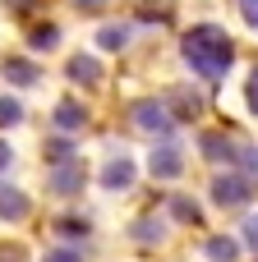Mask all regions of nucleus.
<instances>
[{
    "instance_id": "obj_1",
    "label": "nucleus",
    "mask_w": 258,
    "mask_h": 262,
    "mask_svg": "<svg viewBox=\"0 0 258 262\" xmlns=\"http://www.w3.org/2000/svg\"><path fill=\"white\" fill-rule=\"evenodd\" d=\"M180 51H185L189 69H194L199 78H208V83H222V78L231 74V64H235V46H231V37H226L222 28H212V23L189 28L185 41H180Z\"/></svg>"
},
{
    "instance_id": "obj_2",
    "label": "nucleus",
    "mask_w": 258,
    "mask_h": 262,
    "mask_svg": "<svg viewBox=\"0 0 258 262\" xmlns=\"http://www.w3.org/2000/svg\"><path fill=\"white\" fill-rule=\"evenodd\" d=\"M129 120H134L148 138H157V143H171V134H175V115H171L162 101H134Z\"/></svg>"
},
{
    "instance_id": "obj_3",
    "label": "nucleus",
    "mask_w": 258,
    "mask_h": 262,
    "mask_svg": "<svg viewBox=\"0 0 258 262\" xmlns=\"http://www.w3.org/2000/svg\"><path fill=\"white\" fill-rule=\"evenodd\" d=\"M83 184H88V166H83V157L60 161V166L46 170V189H51L55 198H74V193H83Z\"/></svg>"
},
{
    "instance_id": "obj_4",
    "label": "nucleus",
    "mask_w": 258,
    "mask_h": 262,
    "mask_svg": "<svg viewBox=\"0 0 258 262\" xmlns=\"http://www.w3.org/2000/svg\"><path fill=\"white\" fill-rule=\"evenodd\" d=\"M249 198H254V180L249 175L231 170V175H217L212 180V203L217 207H245Z\"/></svg>"
},
{
    "instance_id": "obj_5",
    "label": "nucleus",
    "mask_w": 258,
    "mask_h": 262,
    "mask_svg": "<svg viewBox=\"0 0 258 262\" xmlns=\"http://www.w3.org/2000/svg\"><path fill=\"white\" fill-rule=\"evenodd\" d=\"M148 170H152V180H175L185 170V152L175 143H157L152 157H148Z\"/></svg>"
},
{
    "instance_id": "obj_6",
    "label": "nucleus",
    "mask_w": 258,
    "mask_h": 262,
    "mask_svg": "<svg viewBox=\"0 0 258 262\" xmlns=\"http://www.w3.org/2000/svg\"><path fill=\"white\" fill-rule=\"evenodd\" d=\"M199 147H203V157H208V161H217V166H226V161L235 166V161H240V147H235L226 134H203V138H199Z\"/></svg>"
},
{
    "instance_id": "obj_7",
    "label": "nucleus",
    "mask_w": 258,
    "mask_h": 262,
    "mask_svg": "<svg viewBox=\"0 0 258 262\" xmlns=\"http://www.w3.org/2000/svg\"><path fill=\"white\" fill-rule=\"evenodd\" d=\"M129 184H134V161H129V157H115V161L102 166V189H106V193H120V189H129Z\"/></svg>"
},
{
    "instance_id": "obj_8",
    "label": "nucleus",
    "mask_w": 258,
    "mask_h": 262,
    "mask_svg": "<svg viewBox=\"0 0 258 262\" xmlns=\"http://www.w3.org/2000/svg\"><path fill=\"white\" fill-rule=\"evenodd\" d=\"M0 78H5L9 88H32V83L42 78V69H37L32 60H18V55H14V60L0 64Z\"/></svg>"
},
{
    "instance_id": "obj_9",
    "label": "nucleus",
    "mask_w": 258,
    "mask_h": 262,
    "mask_svg": "<svg viewBox=\"0 0 258 262\" xmlns=\"http://www.w3.org/2000/svg\"><path fill=\"white\" fill-rule=\"evenodd\" d=\"M28 212H32L28 193H23V189H9V184H0V221H23Z\"/></svg>"
},
{
    "instance_id": "obj_10",
    "label": "nucleus",
    "mask_w": 258,
    "mask_h": 262,
    "mask_svg": "<svg viewBox=\"0 0 258 262\" xmlns=\"http://www.w3.org/2000/svg\"><path fill=\"white\" fill-rule=\"evenodd\" d=\"M83 120H88V111H83V101H60L55 106V115H51V124L60 129V134H74V129H83Z\"/></svg>"
},
{
    "instance_id": "obj_11",
    "label": "nucleus",
    "mask_w": 258,
    "mask_h": 262,
    "mask_svg": "<svg viewBox=\"0 0 258 262\" xmlns=\"http://www.w3.org/2000/svg\"><path fill=\"white\" fill-rule=\"evenodd\" d=\"M203 258H208V262H235V258H240V239H231V235H208Z\"/></svg>"
},
{
    "instance_id": "obj_12",
    "label": "nucleus",
    "mask_w": 258,
    "mask_h": 262,
    "mask_svg": "<svg viewBox=\"0 0 258 262\" xmlns=\"http://www.w3.org/2000/svg\"><path fill=\"white\" fill-rule=\"evenodd\" d=\"M65 74H69L74 83H88V88H97V83H102V64H97L92 55H74V60L65 64Z\"/></svg>"
},
{
    "instance_id": "obj_13",
    "label": "nucleus",
    "mask_w": 258,
    "mask_h": 262,
    "mask_svg": "<svg viewBox=\"0 0 258 262\" xmlns=\"http://www.w3.org/2000/svg\"><path fill=\"white\" fill-rule=\"evenodd\" d=\"M166 207H171V216H175L180 226H199V221H203V212H199V203H194L189 193H171Z\"/></svg>"
},
{
    "instance_id": "obj_14",
    "label": "nucleus",
    "mask_w": 258,
    "mask_h": 262,
    "mask_svg": "<svg viewBox=\"0 0 258 262\" xmlns=\"http://www.w3.org/2000/svg\"><path fill=\"white\" fill-rule=\"evenodd\" d=\"M129 235H134L138 244H162V239H166V226H162L157 216H138V221L129 226Z\"/></svg>"
},
{
    "instance_id": "obj_15",
    "label": "nucleus",
    "mask_w": 258,
    "mask_h": 262,
    "mask_svg": "<svg viewBox=\"0 0 258 262\" xmlns=\"http://www.w3.org/2000/svg\"><path fill=\"white\" fill-rule=\"evenodd\" d=\"M28 41H32L37 51H51V46L60 41V28H51V23H37V28L28 32Z\"/></svg>"
},
{
    "instance_id": "obj_16",
    "label": "nucleus",
    "mask_w": 258,
    "mask_h": 262,
    "mask_svg": "<svg viewBox=\"0 0 258 262\" xmlns=\"http://www.w3.org/2000/svg\"><path fill=\"white\" fill-rule=\"evenodd\" d=\"M46 161H51V166L74 161V143H69V138H51V143H46Z\"/></svg>"
},
{
    "instance_id": "obj_17",
    "label": "nucleus",
    "mask_w": 258,
    "mask_h": 262,
    "mask_svg": "<svg viewBox=\"0 0 258 262\" xmlns=\"http://www.w3.org/2000/svg\"><path fill=\"white\" fill-rule=\"evenodd\" d=\"M14 124H23V106L14 97H0V129H14Z\"/></svg>"
},
{
    "instance_id": "obj_18",
    "label": "nucleus",
    "mask_w": 258,
    "mask_h": 262,
    "mask_svg": "<svg viewBox=\"0 0 258 262\" xmlns=\"http://www.w3.org/2000/svg\"><path fill=\"white\" fill-rule=\"evenodd\" d=\"M83 244H65V249H46V262H83Z\"/></svg>"
},
{
    "instance_id": "obj_19",
    "label": "nucleus",
    "mask_w": 258,
    "mask_h": 262,
    "mask_svg": "<svg viewBox=\"0 0 258 262\" xmlns=\"http://www.w3.org/2000/svg\"><path fill=\"white\" fill-rule=\"evenodd\" d=\"M125 41H129L125 28H102V32H97V46H106V51H120Z\"/></svg>"
},
{
    "instance_id": "obj_20",
    "label": "nucleus",
    "mask_w": 258,
    "mask_h": 262,
    "mask_svg": "<svg viewBox=\"0 0 258 262\" xmlns=\"http://www.w3.org/2000/svg\"><path fill=\"white\" fill-rule=\"evenodd\" d=\"M235 170H240V175H249V180H258V147H240Z\"/></svg>"
},
{
    "instance_id": "obj_21",
    "label": "nucleus",
    "mask_w": 258,
    "mask_h": 262,
    "mask_svg": "<svg viewBox=\"0 0 258 262\" xmlns=\"http://www.w3.org/2000/svg\"><path fill=\"white\" fill-rule=\"evenodd\" d=\"M55 230H60V235H69V239H83V235H88V221H78V216H60V221H55Z\"/></svg>"
},
{
    "instance_id": "obj_22",
    "label": "nucleus",
    "mask_w": 258,
    "mask_h": 262,
    "mask_svg": "<svg viewBox=\"0 0 258 262\" xmlns=\"http://www.w3.org/2000/svg\"><path fill=\"white\" fill-rule=\"evenodd\" d=\"M240 235H245V244H249V253L258 258V212H254V216H245V230H240Z\"/></svg>"
},
{
    "instance_id": "obj_23",
    "label": "nucleus",
    "mask_w": 258,
    "mask_h": 262,
    "mask_svg": "<svg viewBox=\"0 0 258 262\" xmlns=\"http://www.w3.org/2000/svg\"><path fill=\"white\" fill-rule=\"evenodd\" d=\"M245 97H249V111L258 115V69L249 74V88H245Z\"/></svg>"
},
{
    "instance_id": "obj_24",
    "label": "nucleus",
    "mask_w": 258,
    "mask_h": 262,
    "mask_svg": "<svg viewBox=\"0 0 258 262\" xmlns=\"http://www.w3.org/2000/svg\"><path fill=\"white\" fill-rule=\"evenodd\" d=\"M240 9H245V18L258 28V0H240Z\"/></svg>"
},
{
    "instance_id": "obj_25",
    "label": "nucleus",
    "mask_w": 258,
    "mask_h": 262,
    "mask_svg": "<svg viewBox=\"0 0 258 262\" xmlns=\"http://www.w3.org/2000/svg\"><path fill=\"white\" fill-rule=\"evenodd\" d=\"M9 161H14V152H9V143L0 138V170H9Z\"/></svg>"
},
{
    "instance_id": "obj_26",
    "label": "nucleus",
    "mask_w": 258,
    "mask_h": 262,
    "mask_svg": "<svg viewBox=\"0 0 258 262\" xmlns=\"http://www.w3.org/2000/svg\"><path fill=\"white\" fill-rule=\"evenodd\" d=\"M74 5H78V9H102L106 0H74Z\"/></svg>"
}]
</instances>
